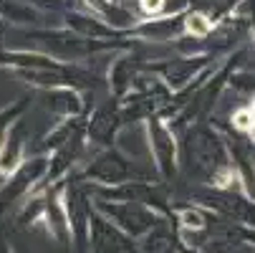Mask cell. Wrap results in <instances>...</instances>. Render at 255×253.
<instances>
[{
    "mask_svg": "<svg viewBox=\"0 0 255 253\" xmlns=\"http://www.w3.org/2000/svg\"><path fill=\"white\" fill-rule=\"evenodd\" d=\"M101 215H106L119 231H124L129 238H139L144 233H149L157 226V215L152 213L149 205H141V203H127V200H114V203H106L99 200L96 208Z\"/></svg>",
    "mask_w": 255,
    "mask_h": 253,
    "instance_id": "obj_1",
    "label": "cell"
},
{
    "mask_svg": "<svg viewBox=\"0 0 255 253\" xmlns=\"http://www.w3.org/2000/svg\"><path fill=\"white\" fill-rule=\"evenodd\" d=\"M86 177L99 180L104 185H122V183H131L136 177H144V172H139L136 160H129L119 152H106L86 170Z\"/></svg>",
    "mask_w": 255,
    "mask_h": 253,
    "instance_id": "obj_2",
    "label": "cell"
},
{
    "mask_svg": "<svg viewBox=\"0 0 255 253\" xmlns=\"http://www.w3.org/2000/svg\"><path fill=\"white\" fill-rule=\"evenodd\" d=\"M89 238L94 253H136L131 238L119 231L109 218L91 210V226H89Z\"/></svg>",
    "mask_w": 255,
    "mask_h": 253,
    "instance_id": "obj_3",
    "label": "cell"
},
{
    "mask_svg": "<svg viewBox=\"0 0 255 253\" xmlns=\"http://www.w3.org/2000/svg\"><path fill=\"white\" fill-rule=\"evenodd\" d=\"M43 175H46V160H30L25 165H18L13 170V177L8 180V185L0 190V213L15 205Z\"/></svg>",
    "mask_w": 255,
    "mask_h": 253,
    "instance_id": "obj_4",
    "label": "cell"
},
{
    "mask_svg": "<svg viewBox=\"0 0 255 253\" xmlns=\"http://www.w3.org/2000/svg\"><path fill=\"white\" fill-rule=\"evenodd\" d=\"M149 150L157 157L162 172L172 175L174 172V142H172V132L159 119L149 122Z\"/></svg>",
    "mask_w": 255,
    "mask_h": 253,
    "instance_id": "obj_5",
    "label": "cell"
},
{
    "mask_svg": "<svg viewBox=\"0 0 255 253\" xmlns=\"http://www.w3.org/2000/svg\"><path fill=\"white\" fill-rule=\"evenodd\" d=\"M23 139H25V124L18 122V124L10 129L8 139L3 142V147H0V172L10 175V172L20 165L23 147H25V142H23Z\"/></svg>",
    "mask_w": 255,
    "mask_h": 253,
    "instance_id": "obj_6",
    "label": "cell"
},
{
    "mask_svg": "<svg viewBox=\"0 0 255 253\" xmlns=\"http://www.w3.org/2000/svg\"><path fill=\"white\" fill-rule=\"evenodd\" d=\"M172 251H174V241L164 226L157 223L149 233H144L141 253H172Z\"/></svg>",
    "mask_w": 255,
    "mask_h": 253,
    "instance_id": "obj_7",
    "label": "cell"
},
{
    "mask_svg": "<svg viewBox=\"0 0 255 253\" xmlns=\"http://www.w3.org/2000/svg\"><path fill=\"white\" fill-rule=\"evenodd\" d=\"M117 122H119V117H117L112 109H101V112H96L89 134H91L96 142H109V139H112V134H114Z\"/></svg>",
    "mask_w": 255,
    "mask_h": 253,
    "instance_id": "obj_8",
    "label": "cell"
},
{
    "mask_svg": "<svg viewBox=\"0 0 255 253\" xmlns=\"http://www.w3.org/2000/svg\"><path fill=\"white\" fill-rule=\"evenodd\" d=\"M185 28H187V33L197 35V38H205V35L212 30V20L202 13H190L185 18Z\"/></svg>",
    "mask_w": 255,
    "mask_h": 253,
    "instance_id": "obj_9",
    "label": "cell"
},
{
    "mask_svg": "<svg viewBox=\"0 0 255 253\" xmlns=\"http://www.w3.org/2000/svg\"><path fill=\"white\" fill-rule=\"evenodd\" d=\"M139 8L144 15H159L167 8V0H139Z\"/></svg>",
    "mask_w": 255,
    "mask_h": 253,
    "instance_id": "obj_10",
    "label": "cell"
},
{
    "mask_svg": "<svg viewBox=\"0 0 255 253\" xmlns=\"http://www.w3.org/2000/svg\"><path fill=\"white\" fill-rule=\"evenodd\" d=\"M25 109V101H20L18 106H13V109H5V112H0V134L5 132V127L10 124V119H15L20 112Z\"/></svg>",
    "mask_w": 255,
    "mask_h": 253,
    "instance_id": "obj_11",
    "label": "cell"
},
{
    "mask_svg": "<svg viewBox=\"0 0 255 253\" xmlns=\"http://www.w3.org/2000/svg\"><path fill=\"white\" fill-rule=\"evenodd\" d=\"M235 127L238 129H245V132H250V127H253V122H255V114H253V109H243V112H238L235 114Z\"/></svg>",
    "mask_w": 255,
    "mask_h": 253,
    "instance_id": "obj_12",
    "label": "cell"
},
{
    "mask_svg": "<svg viewBox=\"0 0 255 253\" xmlns=\"http://www.w3.org/2000/svg\"><path fill=\"white\" fill-rule=\"evenodd\" d=\"M33 3H41V5L51 8V5H56V3H58V0H33Z\"/></svg>",
    "mask_w": 255,
    "mask_h": 253,
    "instance_id": "obj_13",
    "label": "cell"
},
{
    "mask_svg": "<svg viewBox=\"0 0 255 253\" xmlns=\"http://www.w3.org/2000/svg\"><path fill=\"white\" fill-rule=\"evenodd\" d=\"M0 253H10V251H8V248H3V246H0Z\"/></svg>",
    "mask_w": 255,
    "mask_h": 253,
    "instance_id": "obj_14",
    "label": "cell"
}]
</instances>
